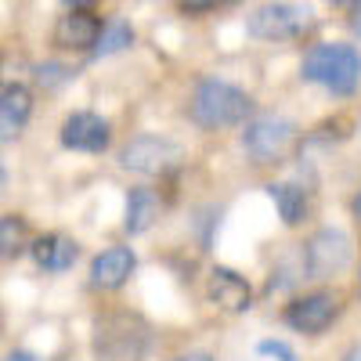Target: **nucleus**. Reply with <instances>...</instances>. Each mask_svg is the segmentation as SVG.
<instances>
[{"label":"nucleus","instance_id":"nucleus-1","mask_svg":"<svg viewBox=\"0 0 361 361\" xmlns=\"http://www.w3.org/2000/svg\"><path fill=\"white\" fill-rule=\"evenodd\" d=\"M300 76L333 94H350L361 80V54L350 44H314L304 54Z\"/></svg>","mask_w":361,"mask_h":361},{"label":"nucleus","instance_id":"nucleus-2","mask_svg":"<svg viewBox=\"0 0 361 361\" xmlns=\"http://www.w3.org/2000/svg\"><path fill=\"white\" fill-rule=\"evenodd\" d=\"M253 112V98L246 90H238L235 83L224 80H202L195 87L192 98V119L206 130H224V127H238L246 123V116Z\"/></svg>","mask_w":361,"mask_h":361},{"label":"nucleus","instance_id":"nucleus-3","mask_svg":"<svg viewBox=\"0 0 361 361\" xmlns=\"http://www.w3.org/2000/svg\"><path fill=\"white\" fill-rule=\"evenodd\" d=\"M293 141H296V123L286 119V116H275V112L250 119L246 130H243V148L253 156V163H279V159H286Z\"/></svg>","mask_w":361,"mask_h":361},{"label":"nucleus","instance_id":"nucleus-4","mask_svg":"<svg viewBox=\"0 0 361 361\" xmlns=\"http://www.w3.org/2000/svg\"><path fill=\"white\" fill-rule=\"evenodd\" d=\"M250 37L257 40H293V37H304L311 29V8L304 4H286V0H279V4H260L250 22Z\"/></svg>","mask_w":361,"mask_h":361},{"label":"nucleus","instance_id":"nucleus-5","mask_svg":"<svg viewBox=\"0 0 361 361\" xmlns=\"http://www.w3.org/2000/svg\"><path fill=\"white\" fill-rule=\"evenodd\" d=\"M177 163H180V145L170 141V137H156V134L134 137L123 152H119V166L130 170V173H145V177L166 173Z\"/></svg>","mask_w":361,"mask_h":361},{"label":"nucleus","instance_id":"nucleus-6","mask_svg":"<svg viewBox=\"0 0 361 361\" xmlns=\"http://www.w3.org/2000/svg\"><path fill=\"white\" fill-rule=\"evenodd\" d=\"M350 264V238L340 228H322L311 235L304 250V267L307 279H333Z\"/></svg>","mask_w":361,"mask_h":361},{"label":"nucleus","instance_id":"nucleus-7","mask_svg":"<svg viewBox=\"0 0 361 361\" xmlns=\"http://www.w3.org/2000/svg\"><path fill=\"white\" fill-rule=\"evenodd\" d=\"M333 318H336V296L333 293H307L286 307V325L296 329V333H307V336L325 333L333 325Z\"/></svg>","mask_w":361,"mask_h":361},{"label":"nucleus","instance_id":"nucleus-8","mask_svg":"<svg viewBox=\"0 0 361 361\" xmlns=\"http://www.w3.org/2000/svg\"><path fill=\"white\" fill-rule=\"evenodd\" d=\"M112 141L109 119H102L98 112H73L62 123V145L73 152H105Z\"/></svg>","mask_w":361,"mask_h":361},{"label":"nucleus","instance_id":"nucleus-9","mask_svg":"<svg viewBox=\"0 0 361 361\" xmlns=\"http://www.w3.org/2000/svg\"><path fill=\"white\" fill-rule=\"evenodd\" d=\"M134 267H137L134 250L112 246V250H105V253H98L94 260H90V286L94 289H119V286L130 282Z\"/></svg>","mask_w":361,"mask_h":361},{"label":"nucleus","instance_id":"nucleus-10","mask_svg":"<svg viewBox=\"0 0 361 361\" xmlns=\"http://www.w3.org/2000/svg\"><path fill=\"white\" fill-rule=\"evenodd\" d=\"M209 300H214L217 307L231 311V314H243L253 307V289L250 282L238 275L231 267H214L209 271Z\"/></svg>","mask_w":361,"mask_h":361},{"label":"nucleus","instance_id":"nucleus-11","mask_svg":"<svg viewBox=\"0 0 361 361\" xmlns=\"http://www.w3.org/2000/svg\"><path fill=\"white\" fill-rule=\"evenodd\" d=\"M102 37V22L90 11H69L54 25V44L66 51H90Z\"/></svg>","mask_w":361,"mask_h":361},{"label":"nucleus","instance_id":"nucleus-12","mask_svg":"<svg viewBox=\"0 0 361 361\" xmlns=\"http://www.w3.org/2000/svg\"><path fill=\"white\" fill-rule=\"evenodd\" d=\"M29 116H33V94L22 83L4 87V94H0V141H15L25 130Z\"/></svg>","mask_w":361,"mask_h":361},{"label":"nucleus","instance_id":"nucleus-13","mask_svg":"<svg viewBox=\"0 0 361 361\" xmlns=\"http://www.w3.org/2000/svg\"><path fill=\"white\" fill-rule=\"evenodd\" d=\"M76 257H80V246L73 243V238H66V235H44V238L33 243V260L44 271H51V275L69 271L76 264Z\"/></svg>","mask_w":361,"mask_h":361},{"label":"nucleus","instance_id":"nucleus-14","mask_svg":"<svg viewBox=\"0 0 361 361\" xmlns=\"http://www.w3.org/2000/svg\"><path fill=\"white\" fill-rule=\"evenodd\" d=\"M156 217H159V195L152 188H134L127 195V221H123V228L130 235H141V231H148L156 224Z\"/></svg>","mask_w":361,"mask_h":361},{"label":"nucleus","instance_id":"nucleus-15","mask_svg":"<svg viewBox=\"0 0 361 361\" xmlns=\"http://www.w3.org/2000/svg\"><path fill=\"white\" fill-rule=\"evenodd\" d=\"M267 195H271V202L279 206V217H282L286 224H300V221H304V214H307V195L300 192L296 185H267Z\"/></svg>","mask_w":361,"mask_h":361},{"label":"nucleus","instance_id":"nucleus-16","mask_svg":"<svg viewBox=\"0 0 361 361\" xmlns=\"http://www.w3.org/2000/svg\"><path fill=\"white\" fill-rule=\"evenodd\" d=\"M130 44H134V29L127 22H109V25H102V37L94 44V54L105 58V54H116V51H123Z\"/></svg>","mask_w":361,"mask_h":361},{"label":"nucleus","instance_id":"nucleus-17","mask_svg":"<svg viewBox=\"0 0 361 361\" xmlns=\"http://www.w3.org/2000/svg\"><path fill=\"white\" fill-rule=\"evenodd\" d=\"M25 221L22 217H0V260H8V257H18V250L25 246Z\"/></svg>","mask_w":361,"mask_h":361},{"label":"nucleus","instance_id":"nucleus-18","mask_svg":"<svg viewBox=\"0 0 361 361\" xmlns=\"http://www.w3.org/2000/svg\"><path fill=\"white\" fill-rule=\"evenodd\" d=\"M37 80H40L44 87L66 83V80H69V69H66V66H40V69H37Z\"/></svg>","mask_w":361,"mask_h":361},{"label":"nucleus","instance_id":"nucleus-19","mask_svg":"<svg viewBox=\"0 0 361 361\" xmlns=\"http://www.w3.org/2000/svg\"><path fill=\"white\" fill-rule=\"evenodd\" d=\"M260 354L275 357V361H296V354H293L286 343H279V340H264V343H260Z\"/></svg>","mask_w":361,"mask_h":361},{"label":"nucleus","instance_id":"nucleus-20","mask_svg":"<svg viewBox=\"0 0 361 361\" xmlns=\"http://www.w3.org/2000/svg\"><path fill=\"white\" fill-rule=\"evenodd\" d=\"M214 4H217V0H180V8H185V11H209Z\"/></svg>","mask_w":361,"mask_h":361},{"label":"nucleus","instance_id":"nucleus-21","mask_svg":"<svg viewBox=\"0 0 361 361\" xmlns=\"http://www.w3.org/2000/svg\"><path fill=\"white\" fill-rule=\"evenodd\" d=\"M177 361H214V357H209L206 350H195V354H180Z\"/></svg>","mask_w":361,"mask_h":361},{"label":"nucleus","instance_id":"nucleus-22","mask_svg":"<svg viewBox=\"0 0 361 361\" xmlns=\"http://www.w3.org/2000/svg\"><path fill=\"white\" fill-rule=\"evenodd\" d=\"M8 192V170H4V159H0V199Z\"/></svg>","mask_w":361,"mask_h":361},{"label":"nucleus","instance_id":"nucleus-23","mask_svg":"<svg viewBox=\"0 0 361 361\" xmlns=\"http://www.w3.org/2000/svg\"><path fill=\"white\" fill-rule=\"evenodd\" d=\"M354 33H361V0H354Z\"/></svg>","mask_w":361,"mask_h":361},{"label":"nucleus","instance_id":"nucleus-24","mask_svg":"<svg viewBox=\"0 0 361 361\" xmlns=\"http://www.w3.org/2000/svg\"><path fill=\"white\" fill-rule=\"evenodd\" d=\"M8 361H37V357L25 354V350H18V354H8Z\"/></svg>","mask_w":361,"mask_h":361},{"label":"nucleus","instance_id":"nucleus-25","mask_svg":"<svg viewBox=\"0 0 361 361\" xmlns=\"http://www.w3.org/2000/svg\"><path fill=\"white\" fill-rule=\"evenodd\" d=\"M343 361H361V343H357V347H350V350H347V357H343Z\"/></svg>","mask_w":361,"mask_h":361},{"label":"nucleus","instance_id":"nucleus-26","mask_svg":"<svg viewBox=\"0 0 361 361\" xmlns=\"http://www.w3.org/2000/svg\"><path fill=\"white\" fill-rule=\"evenodd\" d=\"M354 217H357V221H361V195H357V199H354Z\"/></svg>","mask_w":361,"mask_h":361},{"label":"nucleus","instance_id":"nucleus-27","mask_svg":"<svg viewBox=\"0 0 361 361\" xmlns=\"http://www.w3.org/2000/svg\"><path fill=\"white\" fill-rule=\"evenodd\" d=\"M329 4H336V8H340V4H350V0H329Z\"/></svg>","mask_w":361,"mask_h":361}]
</instances>
